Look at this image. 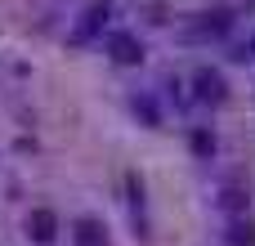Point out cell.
Returning <instances> with one entry per match:
<instances>
[{
	"instance_id": "11",
	"label": "cell",
	"mask_w": 255,
	"mask_h": 246,
	"mask_svg": "<svg viewBox=\"0 0 255 246\" xmlns=\"http://www.w3.org/2000/svg\"><path fill=\"white\" fill-rule=\"evenodd\" d=\"M233 63H255V36H251V40H242V45L233 49Z\"/></svg>"
},
{
	"instance_id": "10",
	"label": "cell",
	"mask_w": 255,
	"mask_h": 246,
	"mask_svg": "<svg viewBox=\"0 0 255 246\" xmlns=\"http://www.w3.org/2000/svg\"><path fill=\"white\" fill-rule=\"evenodd\" d=\"M134 112H139L148 125H161V112H157V103H152L148 94H139V99H134Z\"/></svg>"
},
{
	"instance_id": "6",
	"label": "cell",
	"mask_w": 255,
	"mask_h": 246,
	"mask_svg": "<svg viewBox=\"0 0 255 246\" xmlns=\"http://www.w3.org/2000/svg\"><path fill=\"white\" fill-rule=\"evenodd\" d=\"M72 246H112L108 224L99 215H76L72 220Z\"/></svg>"
},
{
	"instance_id": "4",
	"label": "cell",
	"mask_w": 255,
	"mask_h": 246,
	"mask_svg": "<svg viewBox=\"0 0 255 246\" xmlns=\"http://www.w3.org/2000/svg\"><path fill=\"white\" fill-rule=\"evenodd\" d=\"M229 99V81H224V72L220 67H197L193 72V103H202V108H220Z\"/></svg>"
},
{
	"instance_id": "5",
	"label": "cell",
	"mask_w": 255,
	"mask_h": 246,
	"mask_svg": "<svg viewBox=\"0 0 255 246\" xmlns=\"http://www.w3.org/2000/svg\"><path fill=\"white\" fill-rule=\"evenodd\" d=\"M233 27H238L233 9H229V4H215V9H206V13H197V22H193V31H188V36L206 40V36H229Z\"/></svg>"
},
{
	"instance_id": "3",
	"label": "cell",
	"mask_w": 255,
	"mask_h": 246,
	"mask_svg": "<svg viewBox=\"0 0 255 246\" xmlns=\"http://www.w3.org/2000/svg\"><path fill=\"white\" fill-rule=\"evenodd\" d=\"M22 229H27V242L31 246H54L58 233H63V220H58L54 206H31L27 220H22Z\"/></svg>"
},
{
	"instance_id": "7",
	"label": "cell",
	"mask_w": 255,
	"mask_h": 246,
	"mask_svg": "<svg viewBox=\"0 0 255 246\" xmlns=\"http://www.w3.org/2000/svg\"><path fill=\"white\" fill-rule=\"evenodd\" d=\"M188 143H193V157H197V161H211V157H215V148H220V139H215V130H211V125H193Z\"/></svg>"
},
{
	"instance_id": "1",
	"label": "cell",
	"mask_w": 255,
	"mask_h": 246,
	"mask_svg": "<svg viewBox=\"0 0 255 246\" xmlns=\"http://www.w3.org/2000/svg\"><path fill=\"white\" fill-rule=\"evenodd\" d=\"M112 0H94L81 18H76V27H72V45H90V40H99L103 45V36L112 31Z\"/></svg>"
},
{
	"instance_id": "2",
	"label": "cell",
	"mask_w": 255,
	"mask_h": 246,
	"mask_svg": "<svg viewBox=\"0 0 255 246\" xmlns=\"http://www.w3.org/2000/svg\"><path fill=\"white\" fill-rule=\"evenodd\" d=\"M103 54H108L117 67H139L148 49H143V40H139L134 31H121V27H112V31L103 36Z\"/></svg>"
},
{
	"instance_id": "8",
	"label": "cell",
	"mask_w": 255,
	"mask_h": 246,
	"mask_svg": "<svg viewBox=\"0 0 255 246\" xmlns=\"http://www.w3.org/2000/svg\"><path fill=\"white\" fill-rule=\"evenodd\" d=\"M224 246H255V224L247 215H233L224 229Z\"/></svg>"
},
{
	"instance_id": "9",
	"label": "cell",
	"mask_w": 255,
	"mask_h": 246,
	"mask_svg": "<svg viewBox=\"0 0 255 246\" xmlns=\"http://www.w3.org/2000/svg\"><path fill=\"white\" fill-rule=\"evenodd\" d=\"M220 206H224V211H233V215H247V206H251V193H242V188H224Z\"/></svg>"
}]
</instances>
